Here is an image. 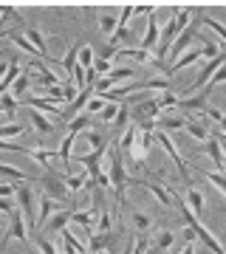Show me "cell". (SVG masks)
I'll return each mask as SVG.
<instances>
[{
  "mask_svg": "<svg viewBox=\"0 0 226 254\" xmlns=\"http://www.w3.org/2000/svg\"><path fill=\"white\" fill-rule=\"evenodd\" d=\"M108 178H110V187L116 192V200L125 203V190H127V170H125V161H122V147L119 141L108 147Z\"/></svg>",
  "mask_w": 226,
  "mask_h": 254,
  "instance_id": "6da1fadb",
  "label": "cell"
},
{
  "mask_svg": "<svg viewBox=\"0 0 226 254\" xmlns=\"http://www.w3.org/2000/svg\"><path fill=\"white\" fill-rule=\"evenodd\" d=\"M17 192H14V198H17V209L23 212V218H26L28 229H37V203H34V190L28 187V184H14Z\"/></svg>",
  "mask_w": 226,
  "mask_h": 254,
  "instance_id": "7a4b0ae2",
  "label": "cell"
},
{
  "mask_svg": "<svg viewBox=\"0 0 226 254\" xmlns=\"http://www.w3.org/2000/svg\"><path fill=\"white\" fill-rule=\"evenodd\" d=\"M40 187H43V195H48V198H54V200L68 198V187H65V181H63V173H57L54 167L45 170V175L40 178Z\"/></svg>",
  "mask_w": 226,
  "mask_h": 254,
  "instance_id": "3957f363",
  "label": "cell"
},
{
  "mask_svg": "<svg viewBox=\"0 0 226 254\" xmlns=\"http://www.w3.org/2000/svg\"><path fill=\"white\" fill-rule=\"evenodd\" d=\"M153 141H158V144H161L164 150L170 153V158H172V161H175V167H178V170H181V178H184V184H187V187H192V181H190V170H187V161H184V158H181V155H178V150H175V144H172V138L167 136L164 130H155Z\"/></svg>",
  "mask_w": 226,
  "mask_h": 254,
  "instance_id": "277c9868",
  "label": "cell"
},
{
  "mask_svg": "<svg viewBox=\"0 0 226 254\" xmlns=\"http://www.w3.org/2000/svg\"><path fill=\"white\" fill-rule=\"evenodd\" d=\"M26 71L31 73V79L40 82L43 88H57V85H63V82H60V76L51 71V65H45V63H28Z\"/></svg>",
  "mask_w": 226,
  "mask_h": 254,
  "instance_id": "5b68a950",
  "label": "cell"
},
{
  "mask_svg": "<svg viewBox=\"0 0 226 254\" xmlns=\"http://www.w3.org/2000/svg\"><path fill=\"white\" fill-rule=\"evenodd\" d=\"M26 237H28V223H26V218H23V212L14 209L9 215V232H6V237H3L0 246H6L9 240H26Z\"/></svg>",
  "mask_w": 226,
  "mask_h": 254,
  "instance_id": "8992f818",
  "label": "cell"
},
{
  "mask_svg": "<svg viewBox=\"0 0 226 254\" xmlns=\"http://www.w3.org/2000/svg\"><path fill=\"white\" fill-rule=\"evenodd\" d=\"M153 136L155 133H145V130H139L136 133V141L130 147V155H133L136 161H145L147 153H150V147H153Z\"/></svg>",
  "mask_w": 226,
  "mask_h": 254,
  "instance_id": "52a82bcc",
  "label": "cell"
},
{
  "mask_svg": "<svg viewBox=\"0 0 226 254\" xmlns=\"http://www.w3.org/2000/svg\"><path fill=\"white\" fill-rule=\"evenodd\" d=\"M192 229H195V237L204 243V249H207V252H212V254H226V249L218 243L215 237H212V232H209V229L204 226L201 220H198V223H192Z\"/></svg>",
  "mask_w": 226,
  "mask_h": 254,
  "instance_id": "ba28073f",
  "label": "cell"
},
{
  "mask_svg": "<svg viewBox=\"0 0 226 254\" xmlns=\"http://www.w3.org/2000/svg\"><path fill=\"white\" fill-rule=\"evenodd\" d=\"M23 105H28V108H34V110H40V113H45V116H54V119H63V110L57 108V105H51V102H45V99H40V96H23Z\"/></svg>",
  "mask_w": 226,
  "mask_h": 254,
  "instance_id": "9c48e42d",
  "label": "cell"
},
{
  "mask_svg": "<svg viewBox=\"0 0 226 254\" xmlns=\"http://www.w3.org/2000/svg\"><path fill=\"white\" fill-rule=\"evenodd\" d=\"M158 37H161V28H158V17H155V11L150 14V20H147V31H145V40H142V46L145 51H155V46H158Z\"/></svg>",
  "mask_w": 226,
  "mask_h": 254,
  "instance_id": "30bf717a",
  "label": "cell"
},
{
  "mask_svg": "<svg viewBox=\"0 0 226 254\" xmlns=\"http://www.w3.org/2000/svg\"><path fill=\"white\" fill-rule=\"evenodd\" d=\"M198 60H204V54H201V48H190L187 54H181L178 60L172 65H167V71H164V76H170V73H175V71H181V68H190V65H195Z\"/></svg>",
  "mask_w": 226,
  "mask_h": 254,
  "instance_id": "8fae6325",
  "label": "cell"
},
{
  "mask_svg": "<svg viewBox=\"0 0 226 254\" xmlns=\"http://www.w3.org/2000/svg\"><path fill=\"white\" fill-rule=\"evenodd\" d=\"M57 203H60V200L48 198V195H43V198H40V209H37V229H43L45 223L51 220V215L57 212Z\"/></svg>",
  "mask_w": 226,
  "mask_h": 254,
  "instance_id": "7c38bea8",
  "label": "cell"
},
{
  "mask_svg": "<svg viewBox=\"0 0 226 254\" xmlns=\"http://www.w3.org/2000/svg\"><path fill=\"white\" fill-rule=\"evenodd\" d=\"M26 155H31L34 161H40L45 170L54 161H60V153H51V150H43V147H26Z\"/></svg>",
  "mask_w": 226,
  "mask_h": 254,
  "instance_id": "4fadbf2b",
  "label": "cell"
},
{
  "mask_svg": "<svg viewBox=\"0 0 226 254\" xmlns=\"http://www.w3.org/2000/svg\"><path fill=\"white\" fill-rule=\"evenodd\" d=\"M79 51H82V43H74L71 48H68V54L60 60V68H63L65 73H68V79H71L74 68H76V63H79Z\"/></svg>",
  "mask_w": 226,
  "mask_h": 254,
  "instance_id": "5bb4252c",
  "label": "cell"
},
{
  "mask_svg": "<svg viewBox=\"0 0 226 254\" xmlns=\"http://www.w3.org/2000/svg\"><path fill=\"white\" fill-rule=\"evenodd\" d=\"M139 187H145V190L150 192V195H153L161 206H172V195L167 192V187H161V184H145V181L139 184Z\"/></svg>",
  "mask_w": 226,
  "mask_h": 254,
  "instance_id": "9a60e30c",
  "label": "cell"
},
{
  "mask_svg": "<svg viewBox=\"0 0 226 254\" xmlns=\"http://www.w3.org/2000/svg\"><path fill=\"white\" fill-rule=\"evenodd\" d=\"M187 206L192 209V215H195L198 220H204V195H201L195 187H190V190H187Z\"/></svg>",
  "mask_w": 226,
  "mask_h": 254,
  "instance_id": "2e32d148",
  "label": "cell"
},
{
  "mask_svg": "<svg viewBox=\"0 0 226 254\" xmlns=\"http://www.w3.org/2000/svg\"><path fill=\"white\" fill-rule=\"evenodd\" d=\"M28 119H31V125H34V130L37 133H43V136H48L51 130H54V122H48L45 119V113H40V110H28Z\"/></svg>",
  "mask_w": 226,
  "mask_h": 254,
  "instance_id": "e0dca14e",
  "label": "cell"
},
{
  "mask_svg": "<svg viewBox=\"0 0 226 254\" xmlns=\"http://www.w3.org/2000/svg\"><path fill=\"white\" fill-rule=\"evenodd\" d=\"M71 215H74V212H68V209L54 212V215H51V220L45 223V229H48V232H63V229H68V223H71Z\"/></svg>",
  "mask_w": 226,
  "mask_h": 254,
  "instance_id": "ac0fdd59",
  "label": "cell"
},
{
  "mask_svg": "<svg viewBox=\"0 0 226 254\" xmlns=\"http://www.w3.org/2000/svg\"><path fill=\"white\" fill-rule=\"evenodd\" d=\"M0 178L14 181V184H31V178H28V175H23V170H17V167H9V164H0Z\"/></svg>",
  "mask_w": 226,
  "mask_h": 254,
  "instance_id": "d6986e66",
  "label": "cell"
},
{
  "mask_svg": "<svg viewBox=\"0 0 226 254\" xmlns=\"http://www.w3.org/2000/svg\"><path fill=\"white\" fill-rule=\"evenodd\" d=\"M207 102H209V91L204 88V93H198V96H190V99H181L178 108L181 110H204L207 108Z\"/></svg>",
  "mask_w": 226,
  "mask_h": 254,
  "instance_id": "ffe728a7",
  "label": "cell"
},
{
  "mask_svg": "<svg viewBox=\"0 0 226 254\" xmlns=\"http://www.w3.org/2000/svg\"><path fill=\"white\" fill-rule=\"evenodd\" d=\"M20 79V65L17 63H9V71H6V76L0 79V96H6V91L9 88H14V82Z\"/></svg>",
  "mask_w": 226,
  "mask_h": 254,
  "instance_id": "44dd1931",
  "label": "cell"
},
{
  "mask_svg": "<svg viewBox=\"0 0 226 254\" xmlns=\"http://www.w3.org/2000/svg\"><path fill=\"white\" fill-rule=\"evenodd\" d=\"M90 113H79V116H74L71 122H68V133H74V136H79V133H85V130H90Z\"/></svg>",
  "mask_w": 226,
  "mask_h": 254,
  "instance_id": "7402d4cb",
  "label": "cell"
},
{
  "mask_svg": "<svg viewBox=\"0 0 226 254\" xmlns=\"http://www.w3.org/2000/svg\"><path fill=\"white\" fill-rule=\"evenodd\" d=\"M187 122H190V116H184V119H178V116H172V119H155V130H184L187 127Z\"/></svg>",
  "mask_w": 226,
  "mask_h": 254,
  "instance_id": "603a6c76",
  "label": "cell"
},
{
  "mask_svg": "<svg viewBox=\"0 0 226 254\" xmlns=\"http://www.w3.org/2000/svg\"><path fill=\"white\" fill-rule=\"evenodd\" d=\"M207 155L212 158V161H215L218 170H224V167H226V158H224V153H221V144H218L212 136L207 138Z\"/></svg>",
  "mask_w": 226,
  "mask_h": 254,
  "instance_id": "cb8c5ba5",
  "label": "cell"
},
{
  "mask_svg": "<svg viewBox=\"0 0 226 254\" xmlns=\"http://www.w3.org/2000/svg\"><path fill=\"white\" fill-rule=\"evenodd\" d=\"M110 240H113L110 232H96V235H90V252H93V254L105 252V249L110 246Z\"/></svg>",
  "mask_w": 226,
  "mask_h": 254,
  "instance_id": "d4e9b609",
  "label": "cell"
},
{
  "mask_svg": "<svg viewBox=\"0 0 226 254\" xmlns=\"http://www.w3.org/2000/svg\"><path fill=\"white\" fill-rule=\"evenodd\" d=\"M184 130H187L192 138H198V141H207V138H209V127L204 125V122H192V119H190Z\"/></svg>",
  "mask_w": 226,
  "mask_h": 254,
  "instance_id": "484cf974",
  "label": "cell"
},
{
  "mask_svg": "<svg viewBox=\"0 0 226 254\" xmlns=\"http://www.w3.org/2000/svg\"><path fill=\"white\" fill-rule=\"evenodd\" d=\"M65 187H68V192H79L85 184H88V175L85 173H71V175H63Z\"/></svg>",
  "mask_w": 226,
  "mask_h": 254,
  "instance_id": "4316f807",
  "label": "cell"
},
{
  "mask_svg": "<svg viewBox=\"0 0 226 254\" xmlns=\"http://www.w3.org/2000/svg\"><path fill=\"white\" fill-rule=\"evenodd\" d=\"M133 76H136L133 68H113V71L108 73V79L113 82V88H116L119 82H133Z\"/></svg>",
  "mask_w": 226,
  "mask_h": 254,
  "instance_id": "83f0119b",
  "label": "cell"
},
{
  "mask_svg": "<svg viewBox=\"0 0 226 254\" xmlns=\"http://www.w3.org/2000/svg\"><path fill=\"white\" fill-rule=\"evenodd\" d=\"M119 54L133 57L136 63H142V65H155V60L150 57V51H145V48H130V51H119Z\"/></svg>",
  "mask_w": 226,
  "mask_h": 254,
  "instance_id": "f1b7e54d",
  "label": "cell"
},
{
  "mask_svg": "<svg viewBox=\"0 0 226 254\" xmlns=\"http://www.w3.org/2000/svg\"><path fill=\"white\" fill-rule=\"evenodd\" d=\"M116 26H119V17H113V14H102V17H99V28H102V34L113 37Z\"/></svg>",
  "mask_w": 226,
  "mask_h": 254,
  "instance_id": "f546056e",
  "label": "cell"
},
{
  "mask_svg": "<svg viewBox=\"0 0 226 254\" xmlns=\"http://www.w3.org/2000/svg\"><path fill=\"white\" fill-rule=\"evenodd\" d=\"M201 23L212 28V31H215V34L221 37V40H226V26L221 23V20H215V17H207V14H201Z\"/></svg>",
  "mask_w": 226,
  "mask_h": 254,
  "instance_id": "4dcf8cb0",
  "label": "cell"
},
{
  "mask_svg": "<svg viewBox=\"0 0 226 254\" xmlns=\"http://www.w3.org/2000/svg\"><path fill=\"white\" fill-rule=\"evenodd\" d=\"M17 105H20V99H14V96H9V93L0 96V110H3L6 116H14V113H17Z\"/></svg>",
  "mask_w": 226,
  "mask_h": 254,
  "instance_id": "1f68e13d",
  "label": "cell"
},
{
  "mask_svg": "<svg viewBox=\"0 0 226 254\" xmlns=\"http://www.w3.org/2000/svg\"><path fill=\"white\" fill-rule=\"evenodd\" d=\"M28 82H31V76H28V73H23V76H20V79L14 82V88H11V96H14V99H23V96H26Z\"/></svg>",
  "mask_w": 226,
  "mask_h": 254,
  "instance_id": "d6a6232c",
  "label": "cell"
},
{
  "mask_svg": "<svg viewBox=\"0 0 226 254\" xmlns=\"http://www.w3.org/2000/svg\"><path fill=\"white\" fill-rule=\"evenodd\" d=\"M23 136V127L20 125H0V138L9 141V138H20Z\"/></svg>",
  "mask_w": 226,
  "mask_h": 254,
  "instance_id": "836d02e7",
  "label": "cell"
},
{
  "mask_svg": "<svg viewBox=\"0 0 226 254\" xmlns=\"http://www.w3.org/2000/svg\"><path fill=\"white\" fill-rule=\"evenodd\" d=\"M127 122H130V105H119V113H116V119H113V127L122 130V127H127Z\"/></svg>",
  "mask_w": 226,
  "mask_h": 254,
  "instance_id": "e575fe53",
  "label": "cell"
},
{
  "mask_svg": "<svg viewBox=\"0 0 226 254\" xmlns=\"http://www.w3.org/2000/svg\"><path fill=\"white\" fill-rule=\"evenodd\" d=\"M93 60H96L93 48H90V46H82V51H79V63H76V65H82V68H93Z\"/></svg>",
  "mask_w": 226,
  "mask_h": 254,
  "instance_id": "d590c367",
  "label": "cell"
},
{
  "mask_svg": "<svg viewBox=\"0 0 226 254\" xmlns=\"http://www.w3.org/2000/svg\"><path fill=\"white\" fill-rule=\"evenodd\" d=\"M133 226L139 229V232H147V229L153 226V220H150V215H145V212H133Z\"/></svg>",
  "mask_w": 226,
  "mask_h": 254,
  "instance_id": "8d00e7d4",
  "label": "cell"
},
{
  "mask_svg": "<svg viewBox=\"0 0 226 254\" xmlns=\"http://www.w3.org/2000/svg\"><path fill=\"white\" fill-rule=\"evenodd\" d=\"M201 54H204V60H215V57H221L224 54V51H221V48L215 46V43H207V40H204V43H201Z\"/></svg>",
  "mask_w": 226,
  "mask_h": 254,
  "instance_id": "74e56055",
  "label": "cell"
},
{
  "mask_svg": "<svg viewBox=\"0 0 226 254\" xmlns=\"http://www.w3.org/2000/svg\"><path fill=\"white\" fill-rule=\"evenodd\" d=\"M105 105H108V102L102 99V96H93V99L88 102V108H85V113H90V116H99L102 110H105Z\"/></svg>",
  "mask_w": 226,
  "mask_h": 254,
  "instance_id": "f35d334b",
  "label": "cell"
},
{
  "mask_svg": "<svg viewBox=\"0 0 226 254\" xmlns=\"http://www.w3.org/2000/svg\"><path fill=\"white\" fill-rule=\"evenodd\" d=\"M207 181L212 184V187H218V192L226 195V175L224 173H207Z\"/></svg>",
  "mask_w": 226,
  "mask_h": 254,
  "instance_id": "ab89813d",
  "label": "cell"
},
{
  "mask_svg": "<svg viewBox=\"0 0 226 254\" xmlns=\"http://www.w3.org/2000/svg\"><path fill=\"white\" fill-rule=\"evenodd\" d=\"M93 71L99 73V76H108V73L113 71V63H110V60H102V57H96V60H93Z\"/></svg>",
  "mask_w": 226,
  "mask_h": 254,
  "instance_id": "60d3db41",
  "label": "cell"
},
{
  "mask_svg": "<svg viewBox=\"0 0 226 254\" xmlns=\"http://www.w3.org/2000/svg\"><path fill=\"white\" fill-rule=\"evenodd\" d=\"M93 232H110V215H108V209H102L99 212V223H96V229Z\"/></svg>",
  "mask_w": 226,
  "mask_h": 254,
  "instance_id": "b9f144b4",
  "label": "cell"
},
{
  "mask_svg": "<svg viewBox=\"0 0 226 254\" xmlns=\"http://www.w3.org/2000/svg\"><path fill=\"white\" fill-rule=\"evenodd\" d=\"M119 113V105H105V110L99 113V119H105V122H113Z\"/></svg>",
  "mask_w": 226,
  "mask_h": 254,
  "instance_id": "7bdbcfd3",
  "label": "cell"
},
{
  "mask_svg": "<svg viewBox=\"0 0 226 254\" xmlns=\"http://www.w3.org/2000/svg\"><path fill=\"white\" fill-rule=\"evenodd\" d=\"M172 246V232H161L158 240H155V249H170Z\"/></svg>",
  "mask_w": 226,
  "mask_h": 254,
  "instance_id": "ee69618b",
  "label": "cell"
},
{
  "mask_svg": "<svg viewBox=\"0 0 226 254\" xmlns=\"http://www.w3.org/2000/svg\"><path fill=\"white\" fill-rule=\"evenodd\" d=\"M37 249H40L43 254H57V249H54L51 243H48L45 237H37Z\"/></svg>",
  "mask_w": 226,
  "mask_h": 254,
  "instance_id": "f6af8a7d",
  "label": "cell"
},
{
  "mask_svg": "<svg viewBox=\"0 0 226 254\" xmlns=\"http://www.w3.org/2000/svg\"><path fill=\"white\" fill-rule=\"evenodd\" d=\"M14 203H11V198H0V215H11L14 212Z\"/></svg>",
  "mask_w": 226,
  "mask_h": 254,
  "instance_id": "bcb514c9",
  "label": "cell"
},
{
  "mask_svg": "<svg viewBox=\"0 0 226 254\" xmlns=\"http://www.w3.org/2000/svg\"><path fill=\"white\" fill-rule=\"evenodd\" d=\"M14 192H17L14 184H0V198H14Z\"/></svg>",
  "mask_w": 226,
  "mask_h": 254,
  "instance_id": "7dc6e473",
  "label": "cell"
},
{
  "mask_svg": "<svg viewBox=\"0 0 226 254\" xmlns=\"http://www.w3.org/2000/svg\"><path fill=\"white\" fill-rule=\"evenodd\" d=\"M184 240H187V243H192V240H195V229H192V226L184 229Z\"/></svg>",
  "mask_w": 226,
  "mask_h": 254,
  "instance_id": "c3c4849f",
  "label": "cell"
},
{
  "mask_svg": "<svg viewBox=\"0 0 226 254\" xmlns=\"http://www.w3.org/2000/svg\"><path fill=\"white\" fill-rule=\"evenodd\" d=\"M178 254H195V246H192V243H187V246H184V249H181Z\"/></svg>",
  "mask_w": 226,
  "mask_h": 254,
  "instance_id": "681fc988",
  "label": "cell"
},
{
  "mask_svg": "<svg viewBox=\"0 0 226 254\" xmlns=\"http://www.w3.org/2000/svg\"><path fill=\"white\" fill-rule=\"evenodd\" d=\"M6 71H9V63H0V79L6 76Z\"/></svg>",
  "mask_w": 226,
  "mask_h": 254,
  "instance_id": "f907efd6",
  "label": "cell"
},
{
  "mask_svg": "<svg viewBox=\"0 0 226 254\" xmlns=\"http://www.w3.org/2000/svg\"><path fill=\"white\" fill-rule=\"evenodd\" d=\"M218 127H221V130H224V136H226V116L221 119V122H218Z\"/></svg>",
  "mask_w": 226,
  "mask_h": 254,
  "instance_id": "816d5d0a",
  "label": "cell"
},
{
  "mask_svg": "<svg viewBox=\"0 0 226 254\" xmlns=\"http://www.w3.org/2000/svg\"><path fill=\"white\" fill-rule=\"evenodd\" d=\"M145 254H158V249H155V246H153V249H147Z\"/></svg>",
  "mask_w": 226,
  "mask_h": 254,
  "instance_id": "f5cc1de1",
  "label": "cell"
},
{
  "mask_svg": "<svg viewBox=\"0 0 226 254\" xmlns=\"http://www.w3.org/2000/svg\"><path fill=\"white\" fill-rule=\"evenodd\" d=\"M0 184H3V181H0Z\"/></svg>",
  "mask_w": 226,
  "mask_h": 254,
  "instance_id": "db71d44e",
  "label": "cell"
}]
</instances>
